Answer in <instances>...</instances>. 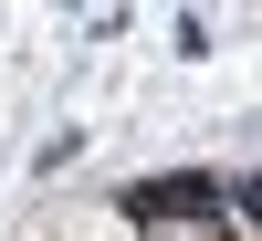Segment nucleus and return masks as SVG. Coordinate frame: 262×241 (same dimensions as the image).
<instances>
[{"mask_svg":"<svg viewBox=\"0 0 262 241\" xmlns=\"http://www.w3.org/2000/svg\"><path fill=\"white\" fill-rule=\"evenodd\" d=\"M116 210H126L137 231H158V221H221L231 189H221V179H147V189H126Z\"/></svg>","mask_w":262,"mask_h":241,"instance_id":"1","label":"nucleus"}]
</instances>
